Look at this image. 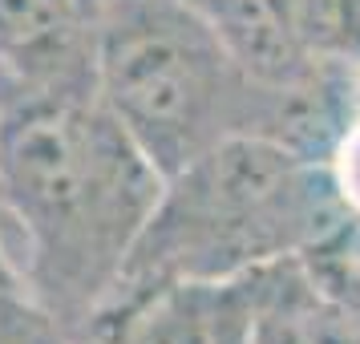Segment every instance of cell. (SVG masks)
Masks as SVG:
<instances>
[{
    "instance_id": "2",
    "label": "cell",
    "mask_w": 360,
    "mask_h": 344,
    "mask_svg": "<svg viewBox=\"0 0 360 344\" xmlns=\"http://www.w3.org/2000/svg\"><path fill=\"white\" fill-rule=\"evenodd\" d=\"M344 211L328 166L267 134H231L170 174L130 251L114 304L158 288H219L316 247Z\"/></svg>"
},
{
    "instance_id": "1",
    "label": "cell",
    "mask_w": 360,
    "mask_h": 344,
    "mask_svg": "<svg viewBox=\"0 0 360 344\" xmlns=\"http://www.w3.org/2000/svg\"><path fill=\"white\" fill-rule=\"evenodd\" d=\"M162 186L94 82L0 85V267L69 336L114 300Z\"/></svg>"
},
{
    "instance_id": "7",
    "label": "cell",
    "mask_w": 360,
    "mask_h": 344,
    "mask_svg": "<svg viewBox=\"0 0 360 344\" xmlns=\"http://www.w3.org/2000/svg\"><path fill=\"white\" fill-rule=\"evenodd\" d=\"M0 344H69V328L25 288L0 284Z\"/></svg>"
},
{
    "instance_id": "3",
    "label": "cell",
    "mask_w": 360,
    "mask_h": 344,
    "mask_svg": "<svg viewBox=\"0 0 360 344\" xmlns=\"http://www.w3.org/2000/svg\"><path fill=\"white\" fill-rule=\"evenodd\" d=\"M94 94L162 179L231 134H255L263 110V89L191 0H110L94 41Z\"/></svg>"
},
{
    "instance_id": "8",
    "label": "cell",
    "mask_w": 360,
    "mask_h": 344,
    "mask_svg": "<svg viewBox=\"0 0 360 344\" xmlns=\"http://www.w3.org/2000/svg\"><path fill=\"white\" fill-rule=\"evenodd\" d=\"M328 179L340 198V207L360 223V117H348L336 146L328 150Z\"/></svg>"
},
{
    "instance_id": "4",
    "label": "cell",
    "mask_w": 360,
    "mask_h": 344,
    "mask_svg": "<svg viewBox=\"0 0 360 344\" xmlns=\"http://www.w3.org/2000/svg\"><path fill=\"white\" fill-rule=\"evenodd\" d=\"M110 0H0V85L94 82Z\"/></svg>"
},
{
    "instance_id": "6",
    "label": "cell",
    "mask_w": 360,
    "mask_h": 344,
    "mask_svg": "<svg viewBox=\"0 0 360 344\" xmlns=\"http://www.w3.org/2000/svg\"><path fill=\"white\" fill-rule=\"evenodd\" d=\"M300 45L316 61H352L356 49V0H283Z\"/></svg>"
},
{
    "instance_id": "9",
    "label": "cell",
    "mask_w": 360,
    "mask_h": 344,
    "mask_svg": "<svg viewBox=\"0 0 360 344\" xmlns=\"http://www.w3.org/2000/svg\"><path fill=\"white\" fill-rule=\"evenodd\" d=\"M214 344H235V328H231V308L223 300V288H214Z\"/></svg>"
},
{
    "instance_id": "5",
    "label": "cell",
    "mask_w": 360,
    "mask_h": 344,
    "mask_svg": "<svg viewBox=\"0 0 360 344\" xmlns=\"http://www.w3.org/2000/svg\"><path fill=\"white\" fill-rule=\"evenodd\" d=\"M191 4L223 41L231 61L259 89H292L328 65L300 45L283 0H191Z\"/></svg>"
}]
</instances>
